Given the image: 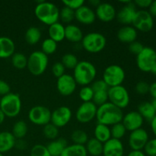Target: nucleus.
Segmentation results:
<instances>
[{
    "label": "nucleus",
    "instance_id": "nucleus-1",
    "mask_svg": "<svg viewBox=\"0 0 156 156\" xmlns=\"http://www.w3.org/2000/svg\"><path fill=\"white\" fill-rule=\"evenodd\" d=\"M123 117V111L108 101L98 108L95 118L98 123L110 126L120 123Z\"/></svg>",
    "mask_w": 156,
    "mask_h": 156
},
{
    "label": "nucleus",
    "instance_id": "nucleus-2",
    "mask_svg": "<svg viewBox=\"0 0 156 156\" xmlns=\"http://www.w3.org/2000/svg\"><path fill=\"white\" fill-rule=\"evenodd\" d=\"M34 14L41 22L48 26L58 22L59 19V8L50 2H38L35 6Z\"/></svg>",
    "mask_w": 156,
    "mask_h": 156
},
{
    "label": "nucleus",
    "instance_id": "nucleus-3",
    "mask_svg": "<svg viewBox=\"0 0 156 156\" xmlns=\"http://www.w3.org/2000/svg\"><path fill=\"white\" fill-rule=\"evenodd\" d=\"M97 76L96 67L86 60L79 61L73 69V78L77 85L87 86L92 83Z\"/></svg>",
    "mask_w": 156,
    "mask_h": 156
},
{
    "label": "nucleus",
    "instance_id": "nucleus-4",
    "mask_svg": "<svg viewBox=\"0 0 156 156\" xmlns=\"http://www.w3.org/2000/svg\"><path fill=\"white\" fill-rule=\"evenodd\" d=\"M21 99L18 94L10 92L2 97L0 109L5 117L10 118L16 117L21 112Z\"/></svg>",
    "mask_w": 156,
    "mask_h": 156
},
{
    "label": "nucleus",
    "instance_id": "nucleus-5",
    "mask_svg": "<svg viewBox=\"0 0 156 156\" xmlns=\"http://www.w3.org/2000/svg\"><path fill=\"white\" fill-rule=\"evenodd\" d=\"M49 63L48 56L41 50H36L27 57V68L33 76H39L44 73Z\"/></svg>",
    "mask_w": 156,
    "mask_h": 156
},
{
    "label": "nucleus",
    "instance_id": "nucleus-6",
    "mask_svg": "<svg viewBox=\"0 0 156 156\" xmlns=\"http://www.w3.org/2000/svg\"><path fill=\"white\" fill-rule=\"evenodd\" d=\"M106 44L107 40L105 35L98 32L87 34L82 40V47L91 53H97L102 51L106 47Z\"/></svg>",
    "mask_w": 156,
    "mask_h": 156
},
{
    "label": "nucleus",
    "instance_id": "nucleus-7",
    "mask_svg": "<svg viewBox=\"0 0 156 156\" xmlns=\"http://www.w3.org/2000/svg\"><path fill=\"white\" fill-rule=\"evenodd\" d=\"M108 101L120 109H124L130 101L129 92L123 85L108 88Z\"/></svg>",
    "mask_w": 156,
    "mask_h": 156
},
{
    "label": "nucleus",
    "instance_id": "nucleus-8",
    "mask_svg": "<svg viewBox=\"0 0 156 156\" xmlns=\"http://www.w3.org/2000/svg\"><path fill=\"white\" fill-rule=\"evenodd\" d=\"M126 78L124 69L119 65H110L105 69L103 80L109 88L122 85Z\"/></svg>",
    "mask_w": 156,
    "mask_h": 156
},
{
    "label": "nucleus",
    "instance_id": "nucleus-9",
    "mask_svg": "<svg viewBox=\"0 0 156 156\" xmlns=\"http://www.w3.org/2000/svg\"><path fill=\"white\" fill-rule=\"evenodd\" d=\"M156 62V51L150 47H144L141 53L136 56V65L139 69L144 73H150Z\"/></svg>",
    "mask_w": 156,
    "mask_h": 156
},
{
    "label": "nucleus",
    "instance_id": "nucleus-10",
    "mask_svg": "<svg viewBox=\"0 0 156 156\" xmlns=\"http://www.w3.org/2000/svg\"><path fill=\"white\" fill-rule=\"evenodd\" d=\"M132 26L139 31L147 33L151 31L154 27L153 17L147 10H137Z\"/></svg>",
    "mask_w": 156,
    "mask_h": 156
},
{
    "label": "nucleus",
    "instance_id": "nucleus-11",
    "mask_svg": "<svg viewBox=\"0 0 156 156\" xmlns=\"http://www.w3.org/2000/svg\"><path fill=\"white\" fill-rule=\"evenodd\" d=\"M28 119L33 124L44 126L50 123L51 111L47 107L37 105L30 109L28 112Z\"/></svg>",
    "mask_w": 156,
    "mask_h": 156
},
{
    "label": "nucleus",
    "instance_id": "nucleus-12",
    "mask_svg": "<svg viewBox=\"0 0 156 156\" xmlns=\"http://www.w3.org/2000/svg\"><path fill=\"white\" fill-rule=\"evenodd\" d=\"M98 107L91 102H83L76 112V118L80 123H88L96 117Z\"/></svg>",
    "mask_w": 156,
    "mask_h": 156
},
{
    "label": "nucleus",
    "instance_id": "nucleus-13",
    "mask_svg": "<svg viewBox=\"0 0 156 156\" xmlns=\"http://www.w3.org/2000/svg\"><path fill=\"white\" fill-rule=\"evenodd\" d=\"M149 140L147 131L143 128L130 132L129 136V146L132 151H142Z\"/></svg>",
    "mask_w": 156,
    "mask_h": 156
},
{
    "label": "nucleus",
    "instance_id": "nucleus-14",
    "mask_svg": "<svg viewBox=\"0 0 156 156\" xmlns=\"http://www.w3.org/2000/svg\"><path fill=\"white\" fill-rule=\"evenodd\" d=\"M73 113L69 107L61 106L56 108L51 112L50 123L58 128H62L66 126L71 120Z\"/></svg>",
    "mask_w": 156,
    "mask_h": 156
},
{
    "label": "nucleus",
    "instance_id": "nucleus-15",
    "mask_svg": "<svg viewBox=\"0 0 156 156\" xmlns=\"http://www.w3.org/2000/svg\"><path fill=\"white\" fill-rule=\"evenodd\" d=\"M77 86L76 80L73 76L69 74H64L58 78L56 81V89L58 92L62 96H69L75 92Z\"/></svg>",
    "mask_w": 156,
    "mask_h": 156
},
{
    "label": "nucleus",
    "instance_id": "nucleus-16",
    "mask_svg": "<svg viewBox=\"0 0 156 156\" xmlns=\"http://www.w3.org/2000/svg\"><path fill=\"white\" fill-rule=\"evenodd\" d=\"M125 3V5L123 6L118 12H117V21L124 25H129L132 24L133 18L136 13V7L134 5L133 2L127 1L123 2Z\"/></svg>",
    "mask_w": 156,
    "mask_h": 156
},
{
    "label": "nucleus",
    "instance_id": "nucleus-17",
    "mask_svg": "<svg viewBox=\"0 0 156 156\" xmlns=\"http://www.w3.org/2000/svg\"><path fill=\"white\" fill-rule=\"evenodd\" d=\"M121 123L125 126L126 131L132 132L142 128L144 123V119L138 111H130L123 115Z\"/></svg>",
    "mask_w": 156,
    "mask_h": 156
},
{
    "label": "nucleus",
    "instance_id": "nucleus-18",
    "mask_svg": "<svg viewBox=\"0 0 156 156\" xmlns=\"http://www.w3.org/2000/svg\"><path fill=\"white\" fill-rule=\"evenodd\" d=\"M96 17L103 22H110L116 18L117 11L113 5L108 2H101L96 8Z\"/></svg>",
    "mask_w": 156,
    "mask_h": 156
},
{
    "label": "nucleus",
    "instance_id": "nucleus-19",
    "mask_svg": "<svg viewBox=\"0 0 156 156\" xmlns=\"http://www.w3.org/2000/svg\"><path fill=\"white\" fill-rule=\"evenodd\" d=\"M104 156H123L124 147L120 140L112 139L108 140L103 146Z\"/></svg>",
    "mask_w": 156,
    "mask_h": 156
},
{
    "label": "nucleus",
    "instance_id": "nucleus-20",
    "mask_svg": "<svg viewBox=\"0 0 156 156\" xmlns=\"http://www.w3.org/2000/svg\"><path fill=\"white\" fill-rule=\"evenodd\" d=\"M75 18L81 24L88 25L94 22L96 15L92 9H91L89 6L84 5L79 9L75 11Z\"/></svg>",
    "mask_w": 156,
    "mask_h": 156
},
{
    "label": "nucleus",
    "instance_id": "nucleus-21",
    "mask_svg": "<svg viewBox=\"0 0 156 156\" xmlns=\"http://www.w3.org/2000/svg\"><path fill=\"white\" fill-rule=\"evenodd\" d=\"M137 30L131 25H124L117 31V38L124 44H131L136 41Z\"/></svg>",
    "mask_w": 156,
    "mask_h": 156
},
{
    "label": "nucleus",
    "instance_id": "nucleus-22",
    "mask_svg": "<svg viewBox=\"0 0 156 156\" xmlns=\"http://www.w3.org/2000/svg\"><path fill=\"white\" fill-rule=\"evenodd\" d=\"M15 44L9 37H0V59L12 57L15 53Z\"/></svg>",
    "mask_w": 156,
    "mask_h": 156
},
{
    "label": "nucleus",
    "instance_id": "nucleus-23",
    "mask_svg": "<svg viewBox=\"0 0 156 156\" xmlns=\"http://www.w3.org/2000/svg\"><path fill=\"white\" fill-rule=\"evenodd\" d=\"M16 139L13 134L9 131L0 133V153L4 154L15 148Z\"/></svg>",
    "mask_w": 156,
    "mask_h": 156
},
{
    "label": "nucleus",
    "instance_id": "nucleus-24",
    "mask_svg": "<svg viewBox=\"0 0 156 156\" xmlns=\"http://www.w3.org/2000/svg\"><path fill=\"white\" fill-rule=\"evenodd\" d=\"M83 32L79 27L75 24H67L65 27V38L72 43L82 42Z\"/></svg>",
    "mask_w": 156,
    "mask_h": 156
},
{
    "label": "nucleus",
    "instance_id": "nucleus-25",
    "mask_svg": "<svg viewBox=\"0 0 156 156\" xmlns=\"http://www.w3.org/2000/svg\"><path fill=\"white\" fill-rule=\"evenodd\" d=\"M67 146H68V143L65 139L58 138L50 142L46 146L50 155L60 156Z\"/></svg>",
    "mask_w": 156,
    "mask_h": 156
},
{
    "label": "nucleus",
    "instance_id": "nucleus-26",
    "mask_svg": "<svg viewBox=\"0 0 156 156\" xmlns=\"http://www.w3.org/2000/svg\"><path fill=\"white\" fill-rule=\"evenodd\" d=\"M49 37L56 43L61 42L65 39V26L59 22L54 23L49 26Z\"/></svg>",
    "mask_w": 156,
    "mask_h": 156
},
{
    "label": "nucleus",
    "instance_id": "nucleus-27",
    "mask_svg": "<svg viewBox=\"0 0 156 156\" xmlns=\"http://www.w3.org/2000/svg\"><path fill=\"white\" fill-rule=\"evenodd\" d=\"M94 138L104 144L111 139V128L106 125L98 123L94 127Z\"/></svg>",
    "mask_w": 156,
    "mask_h": 156
},
{
    "label": "nucleus",
    "instance_id": "nucleus-28",
    "mask_svg": "<svg viewBox=\"0 0 156 156\" xmlns=\"http://www.w3.org/2000/svg\"><path fill=\"white\" fill-rule=\"evenodd\" d=\"M103 143H101L95 138L88 139L85 145L87 153L91 156H101L103 154Z\"/></svg>",
    "mask_w": 156,
    "mask_h": 156
},
{
    "label": "nucleus",
    "instance_id": "nucleus-29",
    "mask_svg": "<svg viewBox=\"0 0 156 156\" xmlns=\"http://www.w3.org/2000/svg\"><path fill=\"white\" fill-rule=\"evenodd\" d=\"M139 114L143 117L144 120H148L151 122V120L155 117L156 113L152 107L151 102L149 101H143L138 106Z\"/></svg>",
    "mask_w": 156,
    "mask_h": 156
},
{
    "label": "nucleus",
    "instance_id": "nucleus-30",
    "mask_svg": "<svg viewBox=\"0 0 156 156\" xmlns=\"http://www.w3.org/2000/svg\"><path fill=\"white\" fill-rule=\"evenodd\" d=\"M60 156H88L85 146L72 144L66 146Z\"/></svg>",
    "mask_w": 156,
    "mask_h": 156
},
{
    "label": "nucleus",
    "instance_id": "nucleus-31",
    "mask_svg": "<svg viewBox=\"0 0 156 156\" xmlns=\"http://www.w3.org/2000/svg\"><path fill=\"white\" fill-rule=\"evenodd\" d=\"M42 33L37 27H30L25 32V41L30 45H35L41 39Z\"/></svg>",
    "mask_w": 156,
    "mask_h": 156
},
{
    "label": "nucleus",
    "instance_id": "nucleus-32",
    "mask_svg": "<svg viewBox=\"0 0 156 156\" xmlns=\"http://www.w3.org/2000/svg\"><path fill=\"white\" fill-rule=\"evenodd\" d=\"M28 132V126L24 120H20L15 122L12 127V133L16 140H22Z\"/></svg>",
    "mask_w": 156,
    "mask_h": 156
},
{
    "label": "nucleus",
    "instance_id": "nucleus-33",
    "mask_svg": "<svg viewBox=\"0 0 156 156\" xmlns=\"http://www.w3.org/2000/svg\"><path fill=\"white\" fill-rule=\"evenodd\" d=\"M12 63L17 69L27 68V57L22 53H15L12 56Z\"/></svg>",
    "mask_w": 156,
    "mask_h": 156
},
{
    "label": "nucleus",
    "instance_id": "nucleus-34",
    "mask_svg": "<svg viewBox=\"0 0 156 156\" xmlns=\"http://www.w3.org/2000/svg\"><path fill=\"white\" fill-rule=\"evenodd\" d=\"M71 140L73 144L85 146L88 140V136L82 129H76L71 134Z\"/></svg>",
    "mask_w": 156,
    "mask_h": 156
},
{
    "label": "nucleus",
    "instance_id": "nucleus-35",
    "mask_svg": "<svg viewBox=\"0 0 156 156\" xmlns=\"http://www.w3.org/2000/svg\"><path fill=\"white\" fill-rule=\"evenodd\" d=\"M79 62V61L77 56L71 53L64 54L62 57V60H61V62L64 66V67L68 69H74Z\"/></svg>",
    "mask_w": 156,
    "mask_h": 156
},
{
    "label": "nucleus",
    "instance_id": "nucleus-36",
    "mask_svg": "<svg viewBox=\"0 0 156 156\" xmlns=\"http://www.w3.org/2000/svg\"><path fill=\"white\" fill-rule=\"evenodd\" d=\"M41 51L47 56L53 54L57 50V43L50 37L44 40L41 44Z\"/></svg>",
    "mask_w": 156,
    "mask_h": 156
},
{
    "label": "nucleus",
    "instance_id": "nucleus-37",
    "mask_svg": "<svg viewBox=\"0 0 156 156\" xmlns=\"http://www.w3.org/2000/svg\"><path fill=\"white\" fill-rule=\"evenodd\" d=\"M43 133H44L45 138L53 141V140L57 139L58 136H59V128L56 127L53 123H50L44 126Z\"/></svg>",
    "mask_w": 156,
    "mask_h": 156
},
{
    "label": "nucleus",
    "instance_id": "nucleus-38",
    "mask_svg": "<svg viewBox=\"0 0 156 156\" xmlns=\"http://www.w3.org/2000/svg\"><path fill=\"white\" fill-rule=\"evenodd\" d=\"M126 128H125V126H123V124L121 122L113 125L111 127V138L112 139L120 140L125 135H126Z\"/></svg>",
    "mask_w": 156,
    "mask_h": 156
},
{
    "label": "nucleus",
    "instance_id": "nucleus-39",
    "mask_svg": "<svg viewBox=\"0 0 156 156\" xmlns=\"http://www.w3.org/2000/svg\"><path fill=\"white\" fill-rule=\"evenodd\" d=\"M59 18L63 23L69 24L75 19V11L64 6L59 11Z\"/></svg>",
    "mask_w": 156,
    "mask_h": 156
},
{
    "label": "nucleus",
    "instance_id": "nucleus-40",
    "mask_svg": "<svg viewBox=\"0 0 156 156\" xmlns=\"http://www.w3.org/2000/svg\"><path fill=\"white\" fill-rule=\"evenodd\" d=\"M92 102L98 108L101 106V105H105L107 102H108V91H101L94 92Z\"/></svg>",
    "mask_w": 156,
    "mask_h": 156
},
{
    "label": "nucleus",
    "instance_id": "nucleus-41",
    "mask_svg": "<svg viewBox=\"0 0 156 156\" xmlns=\"http://www.w3.org/2000/svg\"><path fill=\"white\" fill-rule=\"evenodd\" d=\"M79 95L83 102H91L94 96V91L90 85L83 86L79 91Z\"/></svg>",
    "mask_w": 156,
    "mask_h": 156
},
{
    "label": "nucleus",
    "instance_id": "nucleus-42",
    "mask_svg": "<svg viewBox=\"0 0 156 156\" xmlns=\"http://www.w3.org/2000/svg\"><path fill=\"white\" fill-rule=\"evenodd\" d=\"M30 156H51L49 153L47 146L41 144H37L32 147Z\"/></svg>",
    "mask_w": 156,
    "mask_h": 156
},
{
    "label": "nucleus",
    "instance_id": "nucleus-43",
    "mask_svg": "<svg viewBox=\"0 0 156 156\" xmlns=\"http://www.w3.org/2000/svg\"><path fill=\"white\" fill-rule=\"evenodd\" d=\"M143 150L146 156H156V138L149 140Z\"/></svg>",
    "mask_w": 156,
    "mask_h": 156
},
{
    "label": "nucleus",
    "instance_id": "nucleus-44",
    "mask_svg": "<svg viewBox=\"0 0 156 156\" xmlns=\"http://www.w3.org/2000/svg\"><path fill=\"white\" fill-rule=\"evenodd\" d=\"M62 4L66 7H68L71 9L72 10L76 11L80 7H82V5H84L85 2H84V0H63Z\"/></svg>",
    "mask_w": 156,
    "mask_h": 156
},
{
    "label": "nucleus",
    "instance_id": "nucleus-45",
    "mask_svg": "<svg viewBox=\"0 0 156 156\" xmlns=\"http://www.w3.org/2000/svg\"><path fill=\"white\" fill-rule=\"evenodd\" d=\"M65 71L66 68L64 67V66L62 65L61 62H55L53 65V66H52V73L57 79L63 76L64 74H66Z\"/></svg>",
    "mask_w": 156,
    "mask_h": 156
},
{
    "label": "nucleus",
    "instance_id": "nucleus-46",
    "mask_svg": "<svg viewBox=\"0 0 156 156\" xmlns=\"http://www.w3.org/2000/svg\"><path fill=\"white\" fill-rule=\"evenodd\" d=\"M91 87L93 91H94V92L101 91H108V88H109V87L108 86V85L105 83L103 79L94 81L92 84H91Z\"/></svg>",
    "mask_w": 156,
    "mask_h": 156
},
{
    "label": "nucleus",
    "instance_id": "nucleus-47",
    "mask_svg": "<svg viewBox=\"0 0 156 156\" xmlns=\"http://www.w3.org/2000/svg\"><path fill=\"white\" fill-rule=\"evenodd\" d=\"M149 86H150V85L148 82H144V81H140V82H139L136 85L135 90L137 94L144 95V94H146L149 93Z\"/></svg>",
    "mask_w": 156,
    "mask_h": 156
},
{
    "label": "nucleus",
    "instance_id": "nucleus-48",
    "mask_svg": "<svg viewBox=\"0 0 156 156\" xmlns=\"http://www.w3.org/2000/svg\"><path fill=\"white\" fill-rule=\"evenodd\" d=\"M144 48V46L139 41H134V42L131 43L129 44V50L131 53L135 54L136 56L141 53L142 50Z\"/></svg>",
    "mask_w": 156,
    "mask_h": 156
},
{
    "label": "nucleus",
    "instance_id": "nucleus-49",
    "mask_svg": "<svg viewBox=\"0 0 156 156\" xmlns=\"http://www.w3.org/2000/svg\"><path fill=\"white\" fill-rule=\"evenodd\" d=\"M11 92V87L9 84L4 80L0 79V96L6 95Z\"/></svg>",
    "mask_w": 156,
    "mask_h": 156
},
{
    "label": "nucleus",
    "instance_id": "nucleus-50",
    "mask_svg": "<svg viewBox=\"0 0 156 156\" xmlns=\"http://www.w3.org/2000/svg\"><path fill=\"white\" fill-rule=\"evenodd\" d=\"M152 2V0H136L133 3L136 7L140 8L142 10H146V9H149Z\"/></svg>",
    "mask_w": 156,
    "mask_h": 156
},
{
    "label": "nucleus",
    "instance_id": "nucleus-51",
    "mask_svg": "<svg viewBox=\"0 0 156 156\" xmlns=\"http://www.w3.org/2000/svg\"><path fill=\"white\" fill-rule=\"evenodd\" d=\"M15 147L19 150H24L27 148V143L23 140H16Z\"/></svg>",
    "mask_w": 156,
    "mask_h": 156
},
{
    "label": "nucleus",
    "instance_id": "nucleus-52",
    "mask_svg": "<svg viewBox=\"0 0 156 156\" xmlns=\"http://www.w3.org/2000/svg\"><path fill=\"white\" fill-rule=\"evenodd\" d=\"M148 12L150 13V15H152V17H156V0L152 2Z\"/></svg>",
    "mask_w": 156,
    "mask_h": 156
},
{
    "label": "nucleus",
    "instance_id": "nucleus-53",
    "mask_svg": "<svg viewBox=\"0 0 156 156\" xmlns=\"http://www.w3.org/2000/svg\"><path fill=\"white\" fill-rule=\"evenodd\" d=\"M149 93L153 98V99H156V82H153V83H152L150 85Z\"/></svg>",
    "mask_w": 156,
    "mask_h": 156
},
{
    "label": "nucleus",
    "instance_id": "nucleus-54",
    "mask_svg": "<svg viewBox=\"0 0 156 156\" xmlns=\"http://www.w3.org/2000/svg\"><path fill=\"white\" fill-rule=\"evenodd\" d=\"M150 125H151V129H152V133H153V134L155 135L156 138V115L155 117L151 120Z\"/></svg>",
    "mask_w": 156,
    "mask_h": 156
},
{
    "label": "nucleus",
    "instance_id": "nucleus-55",
    "mask_svg": "<svg viewBox=\"0 0 156 156\" xmlns=\"http://www.w3.org/2000/svg\"><path fill=\"white\" fill-rule=\"evenodd\" d=\"M127 156H146L142 151H131Z\"/></svg>",
    "mask_w": 156,
    "mask_h": 156
},
{
    "label": "nucleus",
    "instance_id": "nucleus-56",
    "mask_svg": "<svg viewBox=\"0 0 156 156\" xmlns=\"http://www.w3.org/2000/svg\"><path fill=\"white\" fill-rule=\"evenodd\" d=\"M88 3H89L91 6H94V7L97 8L98 6L101 4V2L99 1V0H90V1L88 2Z\"/></svg>",
    "mask_w": 156,
    "mask_h": 156
},
{
    "label": "nucleus",
    "instance_id": "nucleus-57",
    "mask_svg": "<svg viewBox=\"0 0 156 156\" xmlns=\"http://www.w3.org/2000/svg\"><path fill=\"white\" fill-rule=\"evenodd\" d=\"M5 119V116L4 115V114L2 113V111L0 109V125L2 124L3 122H4Z\"/></svg>",
    "mask_w": 156,
    "mask_h": 156
},
{
    "label": "nucleus",
    "instance_id": "nucleus-58",
    "mask_svg": "<svg viewBox=\"0 0 156 156\" xmlns=\"http://www.w3.org/2000/svg\"><path fill=\"white\" fill-rule=\"evenodd\" d=\"M150 73H152V74H153L154 76H156V62L155 63V65L153 66V67L152 68V69H151Z\"/></svg>",
    "mask_w": 156,
    "mask_h": 156
},
{
    "label": "nucleus",
    "instance_id": "nucleus-59",
    "mask_svg": "<svg viewBox=\"0 0 156 156\" xmlns=\"http://www.w3.org/2000/svg\"><path fill=\"white\" fill-rule=\"evenodd\" d=\"M151 104H152V107H153L154 110H155V111L156 113V99H152V101H151Z\"/></svg>",
    "mask_w": 156,
    "mask_h": 156
},
{
    "label": "nucleus",
    "instance_id": "nucleus-60",
    "mask_svg": "<svg viewBox=\"0 0 156 156\" xmlns=\"http://www.w3.org/2000/svg\"><path fill=\"white\" fill-rule=\"evenodd\" d=\"M0 156H4V155H3V154H2V153H0Z\"/></svg>",
    "mask_w": 156,
    "mask_h": 156
},
{
    "label": "nucleus",
    "instance_id": "nucleus-61",
    "mask_svg": "<svg viewBox=\"0 0 156 156\" xmlns=\"http://www.w3.org/2000/svg\"><path fill=\"white\" fill-rule=\"evenodd\" d=\"M1 98H2V97H1V96H0V101H1Z\"/></svg>",
    "mask_w": 156,
    "mask_h": 156
}]
</instances>
